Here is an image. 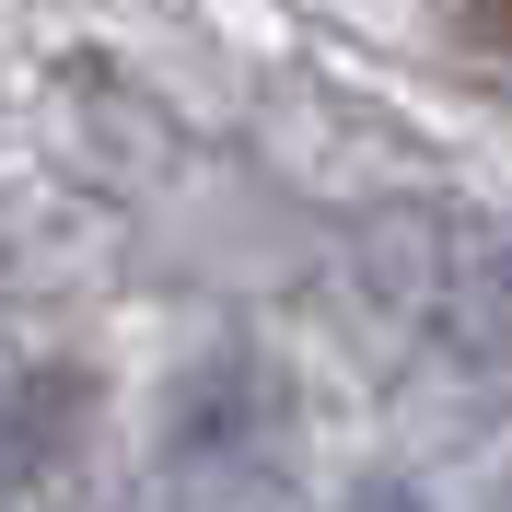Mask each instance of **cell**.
<instances>
[{"label":"cell","mask_w":512,"mask_h":512,"mask_svg":"<svg viewBox=\"0 0 512 512\" xmlns=\"http://www.w3.org/2000/svg\"><path fill=\"white\" fill-rule=\"evenodd\" d=\"M291 443V384L280 361L256 350H210L175 373V396H163V454H187V466H256V454Z\"/></svg>","instance_id":"6da1fadb"},{"label":"cell","mask_w":512,"mask_h":512,"mask_svg":"<svg viewBox=\"0 0 512 512\" xmlns=\"http://www.w3.org/2000/svg\"><path fill=\"white\" fill-rule=\"evenodd\" d=\"M82 419H94V373H70V361L0 373V489L59 478V466H70V443H82Z\"/></svg>","instance_id":"7a4b0ae2"},{"label":"cell","mask_w":512,"mask_h":512,"mask_svg":"<svg viewBox=\"0 0 512 512\" xmlns=\"http://www.w3.org/2000/svg\"><path fill=\"white\" fill-rule=\"evenodd\" d=\"M443 326L478 361H512V222L501 233H466V256L443 268Z\"/></svg>","instance_id":"3957f363"},{"label":"cell","mask_w":512,"mask_h":512,"mask_svg":"<svg viewBox=\"0 0 512 512\" xmlns=\"http://www.w3.org/2000/svg\"><path fill=\"white\" fill-rule=\"evenodd\" d=\"M443 35L466 47V59H512V0H454Z\"/></svg>","instance_id":"277c9868"},{"label":"cell","mask_w":512,"mask_h":512,"mask_svg":"<svg viewBox=\"0 0 512 512\" xmlns=\"http://www.w3.org/2000/svg\"><path fill=\"white\" fill-rule=\"evenodd\" d=\"M350 512H431V501H419L408 478H361V489H350Z\"/></svg>","instance_id":"5b68a950"}]
</instances>
